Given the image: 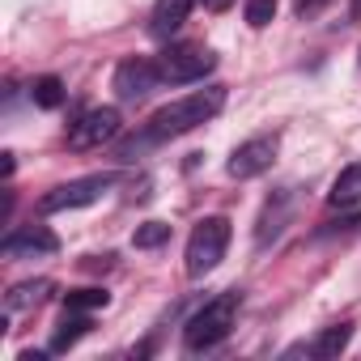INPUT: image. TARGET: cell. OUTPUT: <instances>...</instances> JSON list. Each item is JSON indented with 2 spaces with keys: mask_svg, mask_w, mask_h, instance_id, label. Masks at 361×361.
Listing matches in <instances>:
<instances>
[{
  "mask_svg": "<svg viewBox=\"0 0 361 361\" xmlns=\"http://www.w3.org/2000/svg\"><path fill=\"white\" fill-rule=\"evenodd\" d=\"M221 106H226V85H204V90H192L183 98L157 106L153 119L145 123V132H149L153 145H161V140H174V136H183V132L209 123L213 115H221Z\"/></svg>",
  "mask_w": 361,
  "mask_h": 361,
  "instance_id": "obj_1",
  "label": "cell"
},
{
  "mask_svg": "<svg viewBox=\"0 0 361 361\" xmlns=\"http://www.w3.org/2000/svg\"><path fill=\"white\" fill-rule=\"evenodd\" d=\"M234 314H238V293H217L213 302H204V306L183 323V344H188V353H209V348H217V344L230 336Z\"/></svg>",
  "mask_w": 361,
  "mask_h": 361,
  "instance_id": "obj_2",
  "label": "cell"
},
{
  "mask_svg": "<svg viewBox=\"0 0 361 361\" xmlns=\"http://www.w3.org/2000/svg\"><path fill=\"white\" fill-rule=\"evenodd\" d=\"M226 247H230V217H204L196 221L192 238H188V276L200 281L209 276L221 259H226Z\"/></svg>",
  "mask_w": 361,
  "mask_h": 361,
  "instance_id": "obj_3",
  "label": "cell"
},
{
  "mask_svg": "<svg viewBox=\"0 0 361 361\" xmlns=\"http://www.w3.org/2000/svg\"><path fill=\"white\" fill-rule=\"evenodd\" d=\"M119 183V174L102 170V174H85V178H73V183H60L56 192H47L39 200V213H73V209H85V204H98L111 188Z\"/></svg>",
  "mask_w": 361,
  "mask_h": 361,
  "instance_id": "obj_4",
  "label": "cell"
},
{
  "mask_svg": "<svg viewBox=\"0 0 361 361\" xmlns=\"http://www.w3.org/2000/svg\"><path fill=\"white\" fill-rule=\"evenodd\" d=\"M157 68H161V81H170V85L204 81V77L217 68V51H209V47H200V43H170V47L157 56Z\"/></svg>",
  "mask_w": 361,
  "mask_h": 361,
  "instance_id": "obj_5",
  "label": "cell"
},
{
  "mask_svg": "<svg viewBox=\"0 0 361 361\" xmlns=\"http://www.w3.org/2000/svg\"><path fill=\"white\" fill-rule=\"evenodd\" d=\"M119 128H123V119H119L115 106H94V111H85L77 123H68V149H77V153L98 149V145L115 140Z\"/></svg>",
  "mask_w": 361,
  "mask_h": 361,
  "instance_id": "obj_6",
  "label": "cell"
},
{
  "mask_svg": "<svg viewBox=\"0 0 361 361\" xmlns=\"http://www.w3.org/2000/svg\"><path fill=\"white\" fill-rule=\"evenodd\" d=\"M276 149H281V136H276V132L251 136V140H243V145L230 153L226 174H230V178H255V174H264V170L276 161Z\"/></svg>",
  "mask_w": 361,
  "mask_h": 361,
  "instance_id": "obj_7",
  "label": "cell"
},
{
  "mask_svg": "<svg viewBox=\"0 0 361 361\" xmlns=\"http://www.w3.org/2000/svg\"><path fill=\"white\" fill-rule=\"evenodd\" d=\"M115 94L123 98V102H140V98H149L157 85H166L161 81V68H157V60H145V56H132V60H123L119 68H115Z\"/></svg>",
  "mask_w": 361,
  "mask_h": 361,
  "instance_id": "obj_8",
  "label": "cell"
},
{
  "mask_svg": "<svg viewBox=\"0 0 361 361\" xmlns=\"http://www.w3.org/2000/svg\"><path fill=\"white\" fill-rule=\"evenodd\" d=\"M56 247H60V238L47 226H26V230H13L0 238V255L5 259H35V255H51Z\"/></svg>",
  "mask_w": 361,
  "mask_h": 361,
  "instance_id": "obj_9",
  "label": "cell"
},
{
  "mask_svg": "<svg viewBox=\"0 0 361 361\" xmlns=\"http://www.w3.org/2000/svg\"><path fill=\"white\" fill-rule=\"evenodd\" d=\"M348 340H353V323H336V327H327V331H319L314 340H306V344H293L285 357H298V353H306V357H319V361H331V357H340L344 348H348Z\"/></svg>",
  "mask_w": 361,
  "mask_h": 361,
  "instance_id": "obj_10",
  "label": "cell"
},
{
  "mask_svg": "<svg viewBox=\"0 0 361 361\" xmlns=\"http://www.w3.org/2000/svg\"><path fill=\"white\" fill-rule=\"evenodd\" d=\"M192 5H196V0H157L153 13H149V35L157 43H166L170 35H178L183 22H188V13H192Z\"/></svg>",
  "mask_w": 361,
  "mask_h": 361,
  "instance_id": "obj_11",
  "label": "cell"
},
{
  "mask_svg": "<svg viewBox=\"0 0 361 361\" xmlns=\"http://www.w3.org/2000/svg\"><path fill=\"white\" fill-rule=\"evenodd\" d=\"M289 209H293V196H289V188H285V192H276V196L264 204V213H259V226H255V243H259V247H268L272 238H281Z\"/></svg>",
  "mask_w": 361,
  "mask_h": 361,
  "instance_id": "obj_12",
  "label": "cell"
},
{
  "mask_svg": "<svg viewBox=\"0 0 361 361\" xmlns=\"http://www.w3.org/2000/svg\"><path fill=\"white\" fill-rule=\"evenodd\" d=\"M51 293H56V281H47V276H39V281H22V285H13V289L5 293V310H9V314H18V310L43 306Z\"/></svg>",
  "mask_w": 361,
  "mask_h": 361,
  "instance_id": "obj_13",
  "label": "cell"
},
{
  "mask_svg": "<svg viewBox=\"0 0 361 361\" xmlns=\"http://www.w3.org/2000/svg\"><path fill=\"white\" fill-rule=\"evenodd\" d=\"M327 204H331V209H353V204H361V161L344 166V170L331 178Z\"/></svg>",
  "mask_w": 361,
  "mask_h": 361,
  "instance_id": "obj_14",
  "label": "cell"
},
{
  "mask_svg": "<svg viewBox=\"0 0 361 361\" xmlns=\"http://www.w3.org/2000/svg\"><path fill=\"white\" fill-rule=\"evenodd\" d=\"M90 327H94V319H90L85 310H64V323H60V331L51 336V348H47V353H68Z\"/></svg>",
  "mask_w": 361,
  "mask_h": 361,
  "instance_id": "obj_15",
  "label": "cell"
},
{
  "mask_svg": "<svg viewBox=\"0 0 361 361\" xmlns=\"http://www.w3.org/2000/svg\"><path fill=\"white\" fill-rule=\"evenodd\" d=\"M30 98H35V106L56 111V106H64L68 90H64V81H60V77H39V81L30 85Z\"/></svg>",
  "mask_w": 361,
  "mask_h": 361,
  "instance_id": "obj_16",
  "label": "cell"
},
{
  "mask_svg": "<svg viewBox=\"0 0 361 361\" xmlns=\"http://www.w3.org/2000/svg\"><path fill=\"white\" fill-rule=\"evenodd\" d=\"M170 243V226L166 221H145V226H136V234H132V247L136 251H157V247H166Z\"/></svg>",
  "mask_w": 361,
  "mask_h": 361,
  "instance_id": "obj_17",
  "label": "cell"
},
{
  "mask_svg": "<svg viewBox=\"0 0 361 361\" xmlns=\"http://www.w3.org/2000/svg\"><path fill=\"white\" fill-rule=\"evenodd\" d=\"M106 302H111L106 289H73V293H64V310H98Z\"/></svg>",
  "mask_w": 361,
  "mask_h": 361,
  "instance_id": "obj_18",
  "label": "cell"
},
{
  "mask_svg": "<svg viewBox=\"0 0 361 361\" xmlns=\"http://www.w3.org/2000/svg\"><path fill=\"white\" fill-rule=\"evenodd\" d=\"M272 18H276V0H247V26L264 30L272 26Z\"/></svg>",
  "mask_w": 361,
  "mask_h": 361,
  "instance_id": "obj_19",
  "label": "cell"
},
{
  "mask_svg": "<svg viewBox=\"0 0 361 361\" xmlns=\"http://www.w3.org/2000/svg\"><path fill=\"white\" fill-rule=\"evenodd\" d=\"M327 5H331V0H293V13L298 18H319Z\"/></svg>",
  "mask_w": 361,
  "mask_h": 361,
  "instance_id": "obj_20",
  "label": "cell"
},
{
  "mask_svg": "<svg viewBox=\"0 0 361 361\" xmlns=\"http://www.w3.org/2000/svg\"><path fill=\"white\" fill-rule=\"evenodd\" d=\"M196 5H204V9H213V13H221V9H230L234 0H196Z\"/></svg>",
  "mask_w": 361,
  "mask_h": 361,
  "instance_id": "obj_21",
  "label": "cell"
},
{
  "mask_svg": "<svg viewBox=\"0 0 361 361\" xmlns=\"http://www.w3.org/2000/svg\"><path fill=\"white\" fill-rule=\"evenodd\" d=\"M353 18H357V22H361V0H353Z\"/></svg>",
  "mask_w": 361,
  "mask_h": 361,
  "instance_id": "obj_22",
  "label": "cell"
}]
</instances>
